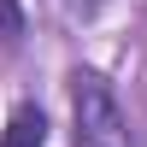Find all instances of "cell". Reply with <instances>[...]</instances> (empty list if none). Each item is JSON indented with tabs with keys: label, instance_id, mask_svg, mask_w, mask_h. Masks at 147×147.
<instances>
[{
	"label": "cell",
	"instance_id": "6da1fadb",
	"mask_svg": "<svg viewBox=\"0 0 147 147\" xmlns=\"http://www.w3.org/2000/svg\"><path fill=\"white\" fill-rule=\"evenodd\" d=\"M71 112H77V147H129L124 106L100 71H88V65L71 71Z\"/></svg>",
	"mask_w": 147,
	"mask_h": 147
},
{
	"label": "cell",
	"instance_id": "3957f363",
	"mask_svg": "<svg viewBox=\"0 0 147 147\" xmlns=\"http://www.w3.org/2000/svg\"><path fill=\"white\" fill-rule=\"evenodd\" d=\"M24 30H30V12H24V0H0V41L18 47Z\"/></svg>",
	"mask_w": 147,
	"mask_h": 147
},
{
	"label": "cell",
	"instance_id": "7a4b0ae2",
	"mask_svg": "<svg viewBox=\"0 0 147 147\" xmlns=\"http://www.w3.org/2000/svg\"><path fill=\"white\" fill-rule=\"evenodd\" d=\"M0 147H47V112H41L35 100H18V106L6 112Z\"/></svg>",
	"mask_w": 147,
	"mask_h": 147
},
{
	"label": "cell",
	"instance_id": "277c9868",
	"mask_svg": "<svg viewBox=\"0 0 147 147\" xmlns=\"http://www.w3.org/2000/svg\"><path fill=\"white\" fill-rule=\"evenodd\" d=\"M71 12H82V18H94V12H100V0H65Z\"/></svg>",
	"mask_w": 147,
	"mask_h": 147
}]
</instances>
